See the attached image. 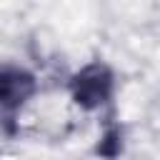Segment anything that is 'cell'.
I'll use <instances>...</instances> for the list:
<instances>
[{
	"label": "cell",
	"mask_w": 160,
	"mask_h": 160,
	"mask_svg": "<svg viewBox=\"0 0 160 160\" xmlns=\"http://www.w3.org/2000/svg\"><path fill=\"white\" fill-rule=\"evenodd\" d=\"M68 88L75 105H80L82 110H98L112 98L115 78L105 62H88L70 78Z\"/></svg>",
	"instance_id": "obj_1"
},
{
	"label": "cell",
	"mask_w": 160,
	"mask_h": 160,
	"mask_svg": "<svg viewBox=\"0 0 160 160\" xmlns=\"http://www.w3.org/2000/svg\"><path fill=\"white\" fill-rule=\"evenodd\" d=\"M38 80L30 70L12 65V62H0V115L2 120H15L18 110L35 95Z\"/></svg>",
	"instance_id": "obj_2"
},
{
	"label": "cell",
	"mask_w": 160,
	"mask_h": 160,
	"mask_svg": "<svg viewBox=\"0 0 160 160\" xmlns=\"http://www.w3.org/2000/svg\"><path fill=\"white\" fill-rule=\"evenodd\" d=\"M120 152H122V132H120V128L110 125V128H105V132L98 142V155H102L108 160H115Z\"/></svg>",
	"instance_id": "obj_3"
}]
</instances>
